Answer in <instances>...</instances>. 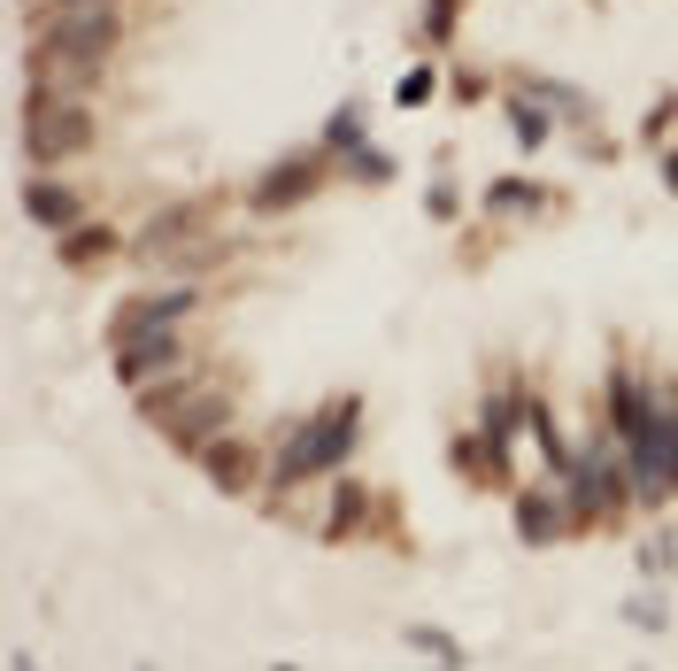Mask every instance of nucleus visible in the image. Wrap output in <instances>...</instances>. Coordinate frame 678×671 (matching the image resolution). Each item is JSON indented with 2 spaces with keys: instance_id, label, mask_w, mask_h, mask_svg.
<instances>
[{
  "instance_id": "nucleus-4",
  "label": "nucleus",
  "mask_w": 678,
  "mask_h": 671,
  "mask_svg": "<svg viewBox=\"0 0 678 671\" xmlns=\"http://www.w3.org/2000/svg\"><path fill=\"white\" fill-rule=\"evenodd\" d=\"M31 216H39V224H70V216H78V201H70L62 185H31Z\"/></svg>"
},
{
  "instance_id": "nucleus-5",
  "label": "nucleus",
  "mask_w": 678,
  "mask_h": 671,
  "mask_svg": "<svg viewBox=\"0 0 678 671\" xmlns=\"http://www.w3.org/2000/svg\"><path fill=\"white\" fill-rule=\"evenodd\" d=\"M216 425H224V401H201V409H185V417H170V433H177V440H208Z\"/></svg>"
},
{
  "instance_id": "nucleus-2",
  "label": "nucleus",
  "mask_w": 678,
  "mask_h": 671,
  "mask_svg": "<svg viewBox=\"0 0 678 671\" xmlns=\"http://www.w3.org/2000/svg\"><path fill=\"white\" fill-rule=\"evenodd\" d=\"M347 433H355V401H339V409H325L309 433H294V448H286V479H309V471H325V464H339L347 456Z\"/></svg>"
},
{
  "instance_id": "nucleus-3",
  "label": "nucleus",
  "mask_w": 678,
  "mask_h": 671,
  "mask_svg": "<svg viewBox=\"0 0 678 671\" xmlns=\"http://www.w3.org/2000/svg\"><path fill=\"white\" fill-rule=\"evenodd\" d=\"M170 355H177V339H170L163 325H140V333H132V347L116 355V370H124V378H147V370H163Z\"/></svg>"
},
{
  "instance_id": "nucleus-1",
  "label": "nucleus",
  "mask_w": 678,
  "mask_h": 671,
  "mask_svg": "<svg viewBox=\"0 0 678 671\" xmlns=\"http://www.w3.org/2000/svg\"><path fill=\"white\" fill-rule=\"evenodd\" d=\"M23 148L47 155V163H54V155H78V148H93V116L70 109V101H62V109H54V101H31V116H23Z\"/></svg>"
},
{
  "instance_id": "nucleus-7",
  "label": "nucleus",
  "mask_w": 678,
  "mask_h": 671,
  "mask_svg": "<svg viewBox=\"0 0 678 671\" xmlns=\"http://www.w3.org/2000/svg\"><path fill=\"white\" fill-rule=\"evenodd\" d=\"M54 8H116V0H54Z\"/></svg>"
},
{
  "instance_id": "nucleus-6",
  "label": "nucleus",
  "mask_w": 678,
  "mask_h": 671,
  "mask_svg": "<svg viewBox=\"0 0 678 671\" xmlns=\"http://www.w3.org/2000/svg\"><path fill=\"white\" fill-rule=\"evenodd\" d=\"M208 464H216V479H224V487H247V479H255V456H247V448H216Z\"/></svg>"
}]
</instances>
